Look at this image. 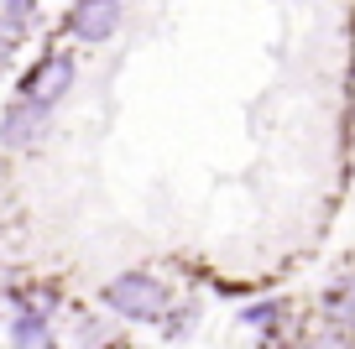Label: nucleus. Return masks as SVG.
<instances>
[{
  "label": "nucleus",
  "instance_id": "ddd939ff",
  "mask_svg": "<svg viewBox=\"0 0 355 349\" xmlns=\"http://www.w3.org/2000/svg\"><path fill=\"white\" fill-rule=\"evenodd\" d=\"M110 349H115V344H110Z\"/></svg>",
  "mask_w": 355,
  "mask_h": 349
},
{
  "label": "nucleus",
  "instance_id": "f257e3e1",
  "mask_svg": "<svg viewBox=\"0 0 355 349\" xmlns=\"http://www.w3.org/2000/svg\"><path fill=\"white\" fill-rule=\"evenodd\" d=\"M100 303L125 323H162V313L173 307V287L152 271H115L100 287Z\"/></svg>",
  "mask_w": 355,
  "mask_h": 349
},
{
  "label": "nucleus",
  "instance_id": "20e7f679",
  "mask_svg": "<svg viewBox=\"0 0 355 349\" xmlns=\"http://www.w3.org/2000/svg\"><path fill=\"white\" fill-rule=\"evenodd\" d=\"M68 37L84 47H105L115 42V32L125 26V0H73L63 16Z\"/></svg>",
  "mask_w": 355,
  "mask_h": 349
},
{
  "label": "nucleus",
  "instance_id": "1a4fd4ad",
  "mask_svg": "<svg viewBox=\"0 0 355 349\" xmlns=\"http://www.w3.org/2000/svg\"><path fill=\"white\" fill-rule=\"evenodd\" d=\"M288 349H355V328H340V323H324L319 334H309V339H293Z\"/></svg>",
  "mask_w": 355,
  "mask_h": 349
},
{
  "label": "nucleus",
  "instance_id": "9d476101",
  "mask_svg": "<svg viewBox=\"0 0 355 349\" xmlns=\"http://www.w3.org/2000/svg\"><path fill=\"white\" fill-rule=\"evenodd\" d=\"M0 21H11L16 32H32V21H37V0H0Z\"/></svg>",
  "mask_w": 355,
  "mask_h": 349
},
{
  "label": "nucleus",
  "instance_id": "7ed1b4c3",
  "mask_svg": "<svg viewBox=\"0 0 355 349\" xmlns=\"http://www.w3.org/2000/svg\"><path fill=\"white\" fill-rule=\"evenodd\" d=\"M47 136H53V109L47 105L16 94L11 105L0 109V146H6V152H32V146H42Z\"/></svg>",
  "mask_w": 355,
  "mask_h": 349
},
{
  "label": "nucleus",
  "instance_id": "6e6552de",
  "mask_svg": "<svg viewBox=\"0 0 355 349\" xmlns=\"http://www.w3.org/2000/svg\"><path fill=\"white\" fill-rule=\"evenodd\" d=\"M199 318H204V303H199V297H183V303L173 297V307L162 313V323H157V328H162V339H173V344H178V339L193 334V323H199Z\"/></svg>",
  "mask_w": 355,
  "mask_h": 349
},
{
  "label": "nucleus",
  "instance_id": "9b49d317",
  "mask_svg": "<svg viewBox=\"0 0 355 349\" xmlns=\"http://www.w3.org/2000/svg\"><path fill=\"white\" fill-rule=\"evenodd\" d=\"M21 42H26V32H16L11 21H0V73H11V63H16V53H21Z\"/></svg>",
  "mask_w": 355,
  "mask_h": 349
},
{
  "label": "nucleus",
  "instance_id": "423d86ee",
  "mask_svg": "<svg viewBox=\"0 0 355 349\" xmlns=\"http://www.w3.org/2000/svg\"><path fill=\"white\" fill-rule=\"evenodd\" d=\"M235 323L256 339H282V323H288V297H256L235 313Z\"/></svg>",
  "mask_w": 355,
  "mask_h": 349
},
{
  "label": "nucleus",
  "instance_id": "f03ea898",
  "mask_svg": "<svg viewBox=\"0 0 355 349\" xmlns=\"http://www.w3.org/2000/svg\"><path fill=\"white\" fill-rule=\"evenodd\" d=\"M73 84H78V57H73V53H42V57L21 73L16 94L37 99V105H47V109H58L68 94H73Z\"/></svg>",
  "mask_w": 355,
  "mask_h": 349
},
{
  "label": "nucleus",
  "instance_id": "f8f14e48",
  "mask_svg": "<svg viewBox=\"0 0 355 349\" xmlns=\"http://www.w3.org/2000/svg\"><path fill=\"white\" fill-rule=\"evenodd\" d=\"M78 344L84 349H110V328L100 318H78Z\"/></svg>",
  "mask_w": 355,
  "mask_h": 349
},
{
  "label": "nucleus",
  "instance_id": "39448f33",
  "mask_svg": "<svg viewBox=\"0 0 355 349\" xmlns=\"http://www.w3.org/2000/svg\"><path fill=\"white\" fill-rule=\"evenodd\" d=\"M6 339H11V349H58L53 318H47V307H37V303H21V307L11 313Z\"/></svg>",
  "mask_w": 355,
  "mask_h": 349
},
{
  "label": "nucleus",
  "instance_id": "0eeeda50",
  "mask_svg": "<svg viewBox=\"0 0 355 349\" xmlns=\"http://www.w3.org/2000/svg\"><path fill=\"white\" fill-rule=\"evenodd\" d=\"M319 313H324V323L355 328V271H345V276L319 287Z\"/></svg>",
  "mask_w": 355,
  "mask_h": 349
}]
</instances>
